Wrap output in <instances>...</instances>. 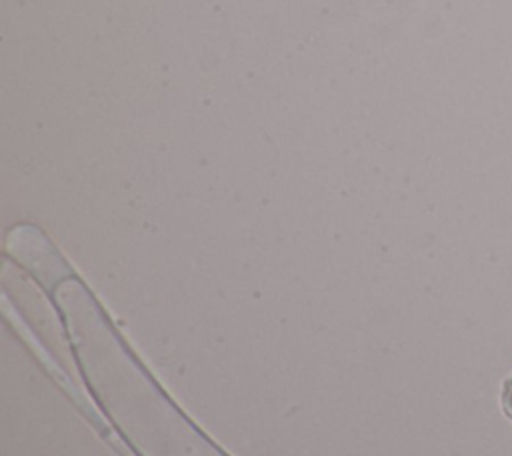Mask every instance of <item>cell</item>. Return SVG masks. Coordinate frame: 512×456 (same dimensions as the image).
I'll return each instance as SVG.
<instances>
[{
    "label": "cell",
    "mask_w": 512,
    "mask_h": 456,
    "mask_svg": "<svg viewBox=\"0 0 512 456\" xmlns=\"http://www.w3.org/2000/svg\"><path fill=\"white\" fill-rule=\"evenodd\" d=\"M508 408H510V412H512V392H510V396H508Z\"/></svg>",
    "instance_id": "cell-1"
}]
</instances>
